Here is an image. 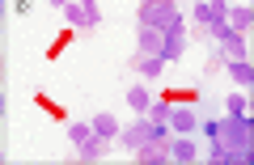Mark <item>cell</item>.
<instances>
[{
	"instance_id": "6",
	"label": "cell",
	"mask_w": 254,
	"mask_h": 165,
	"mask_svg": "<svg viewBox=\"0 0 254 165\" xmlns=\"http://www.w3.org/2000/svg\"><path fill=\"white\" fill-rule=\"evenodd\" d=\"M182 51H187V30H182V21H174L170 30H161V59L170 64V59H178Z\"/></svg>"
},
{
	"instance_id": "8",
	"label": "cell",
	"mask_w": 254,
	"mask_h": 165,
	"mask_svg": "<svg viewBox=\"0 0 254 165\" xmlns=\"http://www.w3.org/2000/svg\"><path fill=\"white\" fill-rule=\"evenodd\" d=\"M250 4H229L225 9V26L233 30V34H250Z\"/></svg>"
},
{
	"instance_id": "24",
	"label": "cell",
	"mask_w": 254,
	"mask_h": 165,
	"mask_svg": "<svg viewBox=\"0 0 254 165\" xmlns=\"http://www.w3.org/2000/svg\"><path fill=\"white\" fill-rule=\"evenodd\" d=\"M0 114H4V102H0Z\"/></svg>"
},
{
	"instance_id": "19",
	"label": "cell",
	"mask_w": 254,
	"mask_h": 165,
	"mask_svg": "<svg viewBox=\"0 0 254 165\" xmlns=\"http://www.w3.org/2000/svg\"><path fill=\"white\" fill-rule=\"evenodd\" d=\"M229 114H242V119H250V98L233 93V98H229Z\"/></svg>"
},
{
	"instance_id": "22",
	"label": "cell",
	"mask_w": 254,
	"mask_h": 165,
	"mask_svg": "<svg viewBox=\"0 0 254 165\" xmlns=\"http://www.w3.org/2000/svg\"><path fill=\"white\" fill-rule=\"evenodd\" d=\"M0 17H4V0H0Z\"/></svg>"
},
{
	"instance_id": "20",
	"label": "cell",
	"mask_w": 254,
	"mask_h": 165,
	"mask_svg": "<svg viewBox=\"0 0 254 165\" xmlns=\"http://www.w3.org/2000/svg\"><path fill=\"white\" fill-rule=\"evenodd\" d=\"M220 68H225V55L216 51V55H212V59H208V68H203V72H220Z\"/></svg>"
},
{
	"instance_id": "12",
	"label": "cell",
	"mask_w": 254,
	"mask_h": 165,
	"mask_svg": "<svg viewBox=\"0 0 254 165\" xmlns=\"http://www.w3.org/2000/svg\"><path fill=\"white\" fill-rule=\"evenodd\" d=\"M140 55H161V30L140 26Z\"/></svg>"
},
{
	"instance_id": "21",
	"label": "cell",
	"mask_w": 254,
	"mask_h": 165,
	"mask_svg": "<svg viewBox=\"0 0 254 165\" xmlns=\"http://www.w3.org/2000/svg\"><path fill=\"white\" fill-rule=\"evenodd\" d=\"M51 4H60V9H64V4H68V0H51Z\"/></svg>"
},
{
	"instance_id": "13",
	"label": "cell",
	"mask_w": 254,
	"mask_h": 165,
	"mask_svg": "<svg viewBox=\"0 0 254 165\" xmlns=\"http://www.w3.org/2000/svg\"><path fill=\"white\" fill-rule=\"evenodd\" d=\"M195 157H199V148L190 144V140H174V144H170V161H182V165H190Z\"/></svg>"
},
{
	"instance_id": "5",
	"label": "cell",
	"mask_w": 254,
	"mask_h": 165,
	"mask_svg": "<svg viewBox=\"0 0 254 165\" xmlns=\"http://www.w3.org/2000/svg\"><path fill=\"white\" fill-rule=\"evenodd\" d=\"M68 136H72V144H76V153H81V161H98V157H102V140L93 136L89 123H76Z\"/></svg>"
},
{
	"instance_id": "2",
	"label": "cell",
	"mask_w": 254,
	"mask_h": 165,
	"mask_svg": "<svg viewBox=\"0 0 254 165\" xmlns=\"http://www.w3.org/2000/svg\"><path fill=\"white\" fill-rule=\"evenodd\" d=\"M174 21H182V13H178V4H174V0H144V4H140V26L170 30Z\"/></svg>"
},
{
	"instance_id": "16",
	"label": "cell",
	"mask_w": 254,
	"mask_h": 165,
	"mask_svg": "<svg viewBox=\"0 0 254 165\" xmlns=\"http://www.w3.org/2000/svg\"><path fill=\"white\" fill-rule=\"evenodd\" d=\"M136 68H140L144 76H157V72L165 68V59H161V55H140V59H136Z\"/></svg>"
},
{
	"instance_id": "17",
	"label": "cell",
	"mask_w": 254,
	"mask_h": 165,
	"mask_svg": "<svg viewBox=\"0 0 254 165\" xmlns=\"http://www.w3.org/2000/svg\"><path fill=\"white\" fill-rule=\"evenodd\" d=\"M229 72H233L237 85H250V81H254V68L246 64V59H233V64H229Z\"/></svg>"
},
{
	"instance_id": "4",
	"label": "cell",
	"mask_w": 254,
	"mask_h": 165,
	"mask_svg": "<svg viewBox=\"0 0 254 165\" xmlns=\"http://www.w3.org/2000/svg\"><path fill=\"white\" fill-rule=\"evenodd\" d=\"M64 13H68V26H81V30H89V26H98V21H102L98 0H68Z\"/></svg>"
},
{
	"instance_id": "10",
	"label": "cell",
	"mask_w": 254,
	"mask_h": 165,
	"mask_svg": "<svg viewBox=\"0 0 254 165\" xmlns=\"http://www.w3.org/2000/svg\"><path fill=\"white\" fill-rule=\"evenodd\" d=\"M220 55H225V64L246 59V34H225L220 38Z\"/></svg>"
},
{
	"instance_id": "18",
	"label": "cell",
	"mask_w": 254,
	"mask_h": 165,
	"mask_svg": "<svg viewBox=\"0 0 254 165\" xmlns=\"http://www.w3.org/2000/svg\"><path fill=\"white\" fill-rule=\"evenodd\" d=\"M148 119L153 123H170V102H148Z\"/></svg>"
},
{
	"instance_id": "3",
	"label": "cell",
	"mask_w": 254,
	"mask_h": 165,
	"mask_svg": "<svg viewBox=\"0 0 254 165\" xmlns=\"http://www.w3.org/2000/svg\"><path fill=\"white\" fill-rule=\"evenodd\" d=\"M153 140H165V123H153V119H136L131 127L123 131V144L136 153L140 144H153Z\"/></svg>"
},
{
	"instance_id": "23",
	"label": "cell",
	"mask_w": 254,
	"mask_h": 165,
	"mask_svg": "<svg viewBox=\"0 0 254 165\" xmlns=\"http://www.w3.org/2000/svg\"><path fill=\"white\" fill-rule=\"evenodd\" d=\"M0 81H4V64H0Z\"/></svg>"
},
{
	"instance_id": "11",
	"label": "cell",
	"mask_w": 254,
	"mask_h": 165,
	"mask_svg": "<svg viewBox=\"0 0 254 165\" xmlns=\"http://www.w3.org/2000/svg\"><path fill=\"white\" fill-rule=\"evenodd\" d=\"M89 127H93V136H98V140H102V144H106V140H110V136H119V119H115V114H106V110H102L98 119H93V123H89Z\"/></svg>"
},
{
	"instance_id": "9",
	"label": "cell",
	"mask_w": 254,
	"mask_h": 165,
	"mask_svg": "<svg viewBox=\"0 0 254 165\" xmlns=\"http://www.w3.org/2000/svg\"><path fill=\"white\" fill-rule=\"evenodd\" d=\"M225 0H199V4H195V21H199V26H212V21H220L225 17Z\"/></svg>"
},
{
	"instance_id": "7",
	"label": "cell",
	"mask_w": 254,
	"mask_h": 165,
	"mask_svg": "<svg viewBox=\"0 0 254 165\" xmlns=\"http://www.w3.org/2000/svg\"><path fill=\"white\" fill-rule=\"evenodd\" d=\"M136 161H140V165H165V161H170V144H165V140L140 144V148H136Z\"/></svg>"
},
{
	"instance_id": "1",
	"label": "cell",
	"mask_w": 254,
	"mask_h": 165,
	"mask_svg": "<svg viewBox=\"0 0 254 165\" xmlns=\"http://www.w3.org/2000/svg\"><path fill=\"white\" fill-rule=\"evenodd\" d=\"M203 131L212 136L216 153H237V148H246L250 136H254L250 119H242V114H229V119H220V123H203Z\"/></svg>"
},
{
	"instance_id": "14",
	"label": "cell",
	"mask_w": 254,
	"mask_h": 165,
	"mask_svg": "<svg viewBox=\"0 0 254 165\" xmlns=\"http://www.w3.org/2000/svg\"><path fill=\"white\" fill-rule=\"evenodd\" d=\"M170 123H174V131H195V110H170Z\"/></svg>"
},
{
	"instance_id": "15",
	"label": "cell",
	"mask_w": 254,
	"mask_h": 165,
	"mask_svg": "<svg viewBox=\"0 0 254 165\" xmlns=\"http://www.w3.org/2000/svg\"><path fill=\"white\" fill-rule=\"evenodd\" d=\"M148 102H153V98H148V89H140V85H136V89H127V106L136 110V114H144Z\"/></svg>"
}]
</instances>
